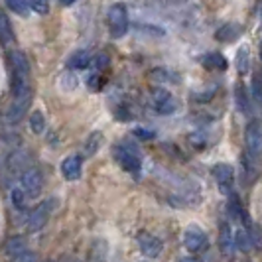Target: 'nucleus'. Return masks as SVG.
<instances>
[{"label": "nucleus", "mask_w": 262, "mask_h": 262, "mask_svg": "<svg viewBox=\"0 0 262 262\" xmlns=\"http://www.w3.org/2000/svg\"><path fill=\"white\" fill-rule=\"evenodd\" d=\"M10 67H12V77H10V87H12V97H30V61L24 55V52H10Z\"/></svg>", "instance_id": "obj_1"}, {"label": "nucleus", "mask_w": 262, "mask_h": 262, "mask_svg": "<svg viewBox=\"0 0 262 262\" xmlns=\"http://www.w3.org/2000/svg\"><path fill=\"white\" fill-rule=\"evenodd\" d=\"M115 158H117L118 166L124 171H128L132 176H138L142 170V160L136 150V146L130 142H120L115 146Z\"/></svg>", "instance_id": "obj_2"}, {"label": "nucleus", "mask_w": 262, "mask_h": 262, "mask_svg": "<svg viewBox=\"0 0 262 262\" xmlns=\"http://www.w3.org/2000/svg\"><path fill=\"white\" fill-rule=\"evenodd\" d=\"M106 24L113 38H122L128 32V12L122 2H115L106 12Z\"/></svg>", "instance_id": "obj_3"}, {"label": "nucleus", "mask_w": 262, "mask_h": 262, "mask_svg": "<svg viewBox=\"0 0 262 262\" xmlns=\"http://www.w3.org/2000/svg\"><path fill=\"white\" fill-rule=\"evenodd\" d=\"M184 247L187 252H193V254L205 252V250L209 249V236H207V233L201 227L189 225L184 231Z\"/></svg>", "instance_id": "obj_4"}, {"label": "nucleus", "mask_w": 262, "mask_h": 262, "mask_svg": "<svg viewBox=\"0 0 262 262\" xmlns=\"http://www.w3.org/2000/svg\"><path fill=\"white\" fill-rule=\"evenodd\" d=\"M211 173L215 178V184L219 187V191L223 195H231L233 187H235V170H233V166L231 164H215Z\"/></svg>", "instance_id": "obj_5"}, {"label": "nucleus", "mask_w": 262, "mask_h": 262, "mask_svg": "<svg viewBox=\"0 0 262 262\" xmlns=\"http://www.w3.org/2000/svg\"><path fill=\"white\" fill-rule=\"evenodd\" d=\"M53 207H55V199H48V201L39 203L38 207L30 213V219H28V225H26L28 231H30V233H38L39 229L48 223Z\"/></svg>", "instance_id": "obj_6"}, {"label": "nucleus", "mask_w": 262, "mask_h": 262, "mask_svg": "<svg viewBox=\"0 0 262 262\" xmlns=\"http://www.w3.org/2000/svg\"><path fill=\"white\" fill-rule=\"evenodd\" d=\"M152 108L158 115H173L178 111V101L170 91L166 89H156L152 91Z\"/></svg>", "instance_id": "obj_7"}, {"label": "nucleus", "mask_w": 262, "mask_h": 262, "mask_svg": "<svg viewBox=\"0 0 262 262\" xmlns=\"http://www.w3.org/2000/svg\"><path fill=\"white\" fill-rule=\"evenodd\" d=\"M20 184L26 197L30 199H36L41 193V187H43V178H41V171L36 168H28L22 176H20Z\"/></svg>", "instance_id": "obj_8"}, {"label": "nucleus", "mask_w": 262, "mask_h": 262, "mask_svg": "<svg viewBox=\"0 0 262 262\" xmlns=\"http://www.w3.org/2000/svg\"><path fill=\"white\" fill-rule=\"evenodd\" d=\"M245 142H247V152L252 156H260L262 152V128L256 120H250L245 128Z\"/></svg>", "instance_id": "obj_9"}, {"label": "nucleus", "mask_w": 262, "mask_h": 262, "mask_svg": "<svg viewBox=\"0 0 262 262\" xmlns=\"http://www.w3.org/2000/svg\"><path fill=\"white\" fill-rule=\"evenodd\" d=\"M136 243L140 247V252L144 256H148V258H156L164 250V243L158 236L150 235V233H140V235L136 236Z\"/></svg>", "instance_id": "obj_10"}, {"label": "nucleus", "mask_w": 262, "mask_h": 262, "mask_svg": "<svg viewBox=\"0 0 262 262\" xmlns=\"http://www.w3.org/2000/svg\"><path fill=\"white\" fill-rule=\"evenodd\" d=\"M4 250L10 258H16V260H30V258H36V254H32L30 249H28L26 241L22 236H14L10 238L6 245H4Z\"/></svg>", "instance_id": "obj_11"}, {"label": "nucleus", "mask_w": 262, "mask_h": 262, "mask_svg": "<svg viewBox=\"0 0 262 262\" xmlns=\"http://www.w3.org/2000/svg\"><path fill=\"white\" fill-rule=\"evenodd\" d=\"M30 101H32V95L30 97H20V99H12V103L6 111V120L10 124H16L20 122L24 115L28 113V106H30Z\"/></svg>", "instance_id": "obj_12"}, {"label": "nucleus", "mask_w": 262, "mask_h": 262, "mask_svg": "<svg viewBox=\"0 0 262 262\" xmlns=\"http://www.w3.org/2000/svg\"><path fill=\"white\" fill-rule=\"evenodd\" d=\"M219 249H221L225 256H233L235 254V233H233L231 225L227 223V221H223L221 227H219Z\"/></svg>", "instance_id": "obj_13"}, {"label": "nucleus", "mask_w": 262, "mask_h": 262, "mask_svg": "<svg viewBox=\"0 0 262 262\" xmlns=\"http://www.w3.org/2000/svg\"><path fill=\"white\" fill-rule=\"evenodd\" d=\"M81 166H83L81 156H67L61 162V173H63V178L69 180V182L79 180L81 178Z\"/></svg>", "instance_id": "obj_14"}, {"label": "nucleus", "mask_w": 262, "mask_h": 262, "mask_svg": "<svg viewBox=\"0 0 262 262\" xmlns=\"http://www.w3.org/2000/svg\"><path fill=\"white\" fill-rule=\"evenodd\" d=\"M243 36V26L236 24V22H227L223 26L215 32V39L223 41V43H231Z\"/></svg>", "instance_id": "obj_15"}, {"label": "nucleus", "mask_w": 262, "mask_h": 262, "mask_svg": "<svg viewBox=\"0 0 262 262\" xmlns=\"http://www.w3.org/2000/svg\"><path fill=\"white\" fill-rule=\"evenodd\" d=\"M201 66L205 69H211V71H225L227 69V59H225L223 53L219 52H209L205 55H201Z\"/></svg>", "instance_id": "obj_16"}, {"label": "nucleus", "mask_w": 262, "mask_h": 262, "mask_svg": "<svg viewBox=\"0 0 262 262\" xmlns=\"http://www.w3.org/2000/svg\"><path fill=\"white\" fill-rule=\"evenodd\" d=\"M91 61H93L91 53L85 52V50H79V52H73V53H71V57H69L67 66H69V69L77 71V69H85V67L89 66Z\"/></svg>", "instance_id": "obj_17"}, {"label": "nucleus", "mask_w": 262, "mask_h": 262, "mask_svg": "<svg viewBox=\"0 0 262 262\" xmlns=\"http://www.w3.org/2000/svg\"><path fill=\"white\" fill-rule=\"evenodd\" d=\"M235 103L238 106V111L243 115H250V101H249V95H247V89L243 83H236L235 87Z\"/></svg>", "instance_id": "obj_18"}, {"label": "nucleus", "mask_w": 262, "mask_h": 262, "mask_svg": "<svg viewBox=\"0 0 262 262\" xmlns=\"http://www.w3.org/2000/svg\"><path fill=\"white\" fill-rule=\"evenodd\" d=\"M14 39V32H12V26H10V20H8V16L0 10V41L2 43H10Z\"/></svg>", "instance_id": "obj_19"}, {"label": "nucleus", "mask_w": 262, "mask_h": 262, "mask_svg": "<svg viewBox=\"0 0 262 262\" xmlns=\"http://www.w3.org/2000/svg\"><path fill=\"white\" fill-rule=\"evenodd\" d=\"M236 69H238L241 75H247L250 71V55L245 46L238 48V52H236Z\"/></svg>", "instance_id": "obj_20"}, {"label": "nucleus", "mask_w": 262, "mask_h": 262, "mask_svg": "<svg viewBox=\"0 0 262 262\" xmlns=\"http://www.w3.org/2000/svg\"><path fill=\"white\" fill-rule=\"evenodd\" d=\"M150 75H152V79L154 81H158V83H180V77L176 75V73H171V71H166V69H162V67H158V69H152L150 71Z\"/></svg>", "instance_id": "obj_21"}, {"label": "nucleus", "mask_w": 262, "mask_h": 262, "mask_svg": "<svg viewBox=\"0 0 262 262\" xmlns=\"http://www.w3.org/2000/svg\"><path fill=\"white\" fill-rule=\"evenodd\" d=\"M103 144V134L101 132H93L85 142V156H95L99 152V148Z\"/></svg>", "instance_id": "obj_22"}, {"label": "nucleus", "mask_w": 262, "mask_h": 262, "mask_svg": "<svg viewBox=\"0 0 262 262\" xmlns=\"http://www.w3.org/2000/svg\"><path fill=\"white\" fill-rule=\"evenodd\" d=\"M235 245H236V249L243 250V252H249L250 247H252L249 231H247L245 227H243V229H236L235 231Z\"/></svg>", "instance_id": "obj_23"}, {"label": "nucleus", "mask_w": 262, "mask_h": 262, "mask_svg": "<svg viewBox=\"0 0 262 262\" xmlns=\"http://www.w3.org/2000/svg\"><path fill=\"white\" fill-rule=\"evenodd\" d=\"M4 2L14 14L22 16V18H26L30 14V0H4Z\"/></svg>", "instance_id": "obj_24"}, {"label": "nucleus", "mask_w": 262, "mask_h": 262, "mask_svg": "<svg viewBox=\"0 0 262 262\" xmlns=\"http://www.w3.org/2000/svg\"><path fill=\"white\" fill-rule=\"evenodd\" d=\"M250 236V243L256 250H262V227L256 223H250V227H247Z\"/></svg>", "instance_id": "obj_25"}, {"label": "nucleus", "mask_w": 262, "mask_h": 262, "mask_svg": "<svg viewBox=\"0 0 262 262\" xmlns=\"http://www.w3.org/2000/svg\"><path fill=\"white\" fill-rule=\"evenodd\" d=\"M59 85H61V89H63V91H73V89L79 85V79H77L75 73L66 71V73L59 77Z\"/></svg>", "instance_id": "obj_26"}, {"label": "nucleus", "mask_w": 262, "mask_h": 262, "mask_svg": "<svg viewBox=\"0 0 262 262\" xmlns=\"http://www.w3.org/2000/svg\"><path fill=\"white\" fill-rule=\"evenodd\" d=\"M30 128H32V132H36V134H41L43 128H46V120H43V115L39 111H34L30 115Z\"/></svg>", "instance_id": "obj_27"}, {"label": "nucleus", "mask_w": 262, "mask_h": 262, "mask_svg": "<svg viewBox=\"0 0 262 262\" xmlns=\"http://www.w3.org/2000/svg\"><path fill=\"white\" fill-rule=\"evenodd\" d=\"M87 85H89V89L95 93H99L101 89H103V79H101V71H99V69H95L93 73H89Z\"/></svg>", "instance_id": "obj_28"}, {"label": "nucleus", "mask_w": 262, "mask_h": 262, "mask_svg": "<svg viewBox=\"0 0 262 262\" xmlns=\"http://www.w3.org/2000/svg\"><path fill=\"white\" fill-rule=\"evenodd\" d=\"M30 8L36 14H48L50 12V0H30Z\"/></svg>", "instance_id": "obj_29"}, {"label": "nucleus", "mask_w": 262, "mask_h": 262, "mask_svg": "<svg viewBox=\"0 0 262 262\" xmlns=\"http://www.w3.org/2000/svg\"><path fill=\"white\" fill-rule=\"evenodd\" d=\"M252 97L262 105V75L260 73H256V75L252 77Z\"/></svg>", "instance_id": "obj_30"}, {"label": "nucleus", "mask_w": 262, "mask_h": 262, "mask_svg": "<svg viewBox=\"0 0 262 262\" xmlns=\"http://www.w3.org/2000/svg\"><path fill=\"white\" fill-rule=\"evenodd\" d=\"M187 0H150V6H156V8H173V6H180L185 4Z\"/></svg>", "instance_id": "obj_31"}, {"label": "nucleus", "mask_w": 262, "mask_h": 262, "mask_svg": "<svg viewBox=\"0 0 262 262\" xmlns=\"http://www.w3.org/2000/svg\"><path fill=\"white\" fill-rule=\"evenodd\" d=\"M108 63H111V61H108V55H106V53H99V55L93 57V66H95V69H99V71L106 69Z\"/></svg>", "instance_id": "obj_32"}, {"label": "nucleus", "mask_w": 262, "mask_h": 262, "mask_svg": "<svg viewBox=\"0 0 262 262\" xmlns=\"http://www.w3.org/2000/svg\"><path fill=\"white\" fill-rule=\"evenodd\" d=\"M189 142L195 146V148H199V150H201V148H205V144H207V142H205V136H203L201 132H193V134H189Z\"/></svg>", "instance_id": "obj_33"}, {"label": "nucleus", "mask_w": 262, "mask_h": 262, "mask_svg": "<svg viewBox=\"0 0 262 262\" xmlns=\"http://www.w3.org/2000/svg\"><path fill=\"white\" fill-rule=\"evenodd\" d=\"M24 195H26L24 189H22V191H20V189H14L12 191V203L18 209H24Z\"/></svg>", "instance_id": "obj_34"}, {"label": "nucleus", "mask_w": 262, "mask_h": 262, "mask_svg": "<svg viewBox=\"0 0 262 262\" xmlns=\"http://www.w3.org/2000/svg\"><path fill=\"white\" fill-rule=\"evenodd\" d=\"M134 136H138L140 140H152V138H156L154 132L146 130V128H134Z\"/></svg>", "instance_id": "obj_35"}, {"label": "nucleus", "mask_w": 262, "mask_h": 262, "mask_svg": "<svg viewBox=\"0 0 262 262\" xmlns=\"http://www.w3.org/2000/svg\"><path fill=\"white\" fill-rule=\"evenodd\" d=\"M73 2H77V0H59L61 6H69V4H73Z\"/></svg>", "instance_id": "obj_36"}, {"label": "nucleus", "mask_w": 262, "mask_h": 262, "mask_svg": "<svg viewBox=\"0 0 262 262\" xmlns=\"http://www.w3.org/2000/svg\"><path fill=\"white\" fill-rule=\"evenodd\" d=\"M258 53H260V59H262V41H260V50H258Z\"/></svg>", "instance_id": "obj_37"}, {"label": "nucleus", "mask_w": 262, "mask_h": 262, "mask_svg": "<svg viewBox=\"0 0 262 262\" xmlns=\"http://www.w3.org/2000/svg\"><path fill=\"white\" fill-rule=\"evenodd\" d=\"M260 20H262V12H260Z\"/></svg>", "instance_id": "obj_38"}]
</instances>
